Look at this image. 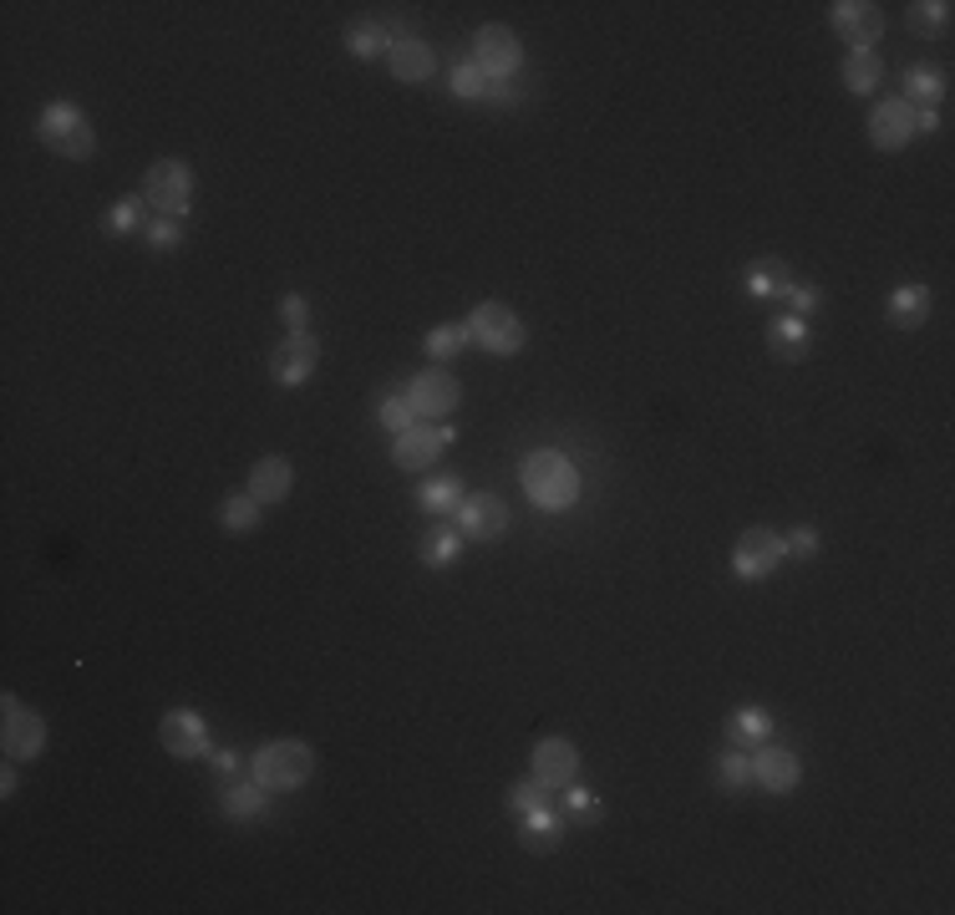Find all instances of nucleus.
Wrapping results in <instances>:
<instances>
[{"instance_id":"nucleus-35","label":"nucleus","mask_w":955,"mask_h":915,"mask_svg":"<svg viewBox=\"0 0 955 915\" xmlns=\"http://www.w3.org/2000/svg\"><path fill=\"white\" fill-rule=\"evenodd\" d=\"M143 199H138V193H128V199H118V204L108 209V219H102V229H108V234H132V229L143 224Z\"/></svg>"},{"instance_id":"nucleus-30","label":"nucleus","mask_w":955,"mask_h":915,"mask_svg":"<svg viewBox=\"0 0 955 915\" xmlns=\"http://www.w3.org/2000/svg\"><path fill=\"white\" fill-rule=\"evenodd\" d=\"M260 499L250 494V489H244V494H229L224 504H219V524H224L229 534H250L254 524H260Z\"/></svg>"},{"instance_id":"nucleus-21","label":"nucleus","mask_w":955,"mask_h":915,"mask_svg":"<svg viewBox=\"0 0 955 915\" xmlns=\"http://www.w3.org/2000/svg\"><path fill=\"white\" fill-rule=\"evenodd\" d=\"M767 346H773L777 362H803L808 356V321L803 315H777L773 325H767Z\"/></svg>"},{"instance_id":"nucleus-19","label":"nucleus","mask_w":955,"mask_h":915,"mask_svg":"<svg viewBox=\"0 0 955 915\" xmlns=\"http://www.w3.org/2000/svg\"><path fill=\"white\" fill-rule=\"evenodd\" d=\"M290 483H295V473H290V458L270 453V458H260V463H254L250 494L260 499V504H285V499H290Z\"/></svg>"},{"instance_id":"nucleus-11","label":"nucleus","mask_w":955,"mask_h":915,"mask_svg":"<svg viewBox=\"0 0 955 915\" xmlns=\"http://www.w3.org/2000/svg\"><path fill=\"white\" fill-rule=\"evenodd\" d=\"M458 398H463V386H458L453 372H442V366L418 372L412 386H406V402L418 408V418H448L458 408Z\"/></svg>"},{"instance_id":"nucleus-23","label":"nucleus","mask_w":955,"mask_h":915,"mask_svg":"<svg viewBox=\"0 0 955 915\" xmlns=\"http://www.w3.org/2000/svg\"><path fill=\"white\" fill-rule=\"evenodd\" d=\"M264 798H270L264 783H224V788H219V808H224L229 820H260Z\"/></svg>"},{"instance_id":"nucleus-1","label":"nucleus","mask_w":955,"mask_h":915,"mask_svg":"<svg viewBox=\"0 0 955 915\" xmlns=\"http://www.w3.org/2000/svg\"><path fill=\"white\" fill-rule=\"evenodd\" d=\"M524 494L534 499L539 509L560 514V509H570L574 499H580V473H574V463L564 453L539 448V453L524 458Z\"/></svg>"},{"instance_id":"nucleus-41","label":"nucleus","mask_w":955,"mask_h":915,"mask_svg":"<svg viewBox=\"0 0 955 915\" xmlns=\"http://www.w3.org/2000/svg\"><path fill=\"white\" fill-rule=\"evenodd\" d=\"M783 550L798 554V560H813V554H818V534H813V530H793L788 540H783Z\"/></svg>"},{"instance_id":"nucleus-14","label":"nucleus","mask_w":955,"mask_h":915,"mask_svg":"<svg viewBox=\"0 0 955 915\" xmlns=\"http://www.w3.org/2000/svg\"><path fill=\"white\" fill-rule=\"evenodd\" d=\"M909 138H915V108H909L905 97H889V102H879L869 112V143L879 153H899Z\"/></svg>"},{"instance_id":"nucleus-29","label":"nucleus","mask_w":955,"mask_h":915,"mask_svg":"<svg viewBox=\"0 0 955 915\" xmlns=\"http://www.w3.org/2000/svg\"><path fill=\"white\" fill-rule=\"evenodd\" d=\"M884 82V61L874 51H848L844 57V87L848 92H874Z\"/></svg>"},{"instance_id":"nucleus-20","label":"nucleus","mask_w":955,"mask_h":915,"mask_svg":"<svg viewBox=\"0 0 955 915\" xmlns=\"http://www.w3.org/2000/svg\"><path fill=\"white\" fill-rule=\"evenodd\" d=\"M386 61H392L396 82H428V77L438 72V57H432V47H428V41H418V37L396 41V47L386 51Z\"/></svg>"},{"instance_id":"nucleus-39","label":"nucleus","mask_w":955,"mask_h":915,"mask_svg":"<svg viewBox=\"0 0 955 915\" xmlns=\"http://www.w3.org/2000/svg\"><path fill=\"white\" fill-rule=\"evenodd\" d=\"M777 295H788V301H793V305H798V311H803V315H808V311H813V305H818V290H813V285H798V280H793V275H788V270H783V280H777Z\"/></svg>"},{"instance_id":"nucleus-42","label":"nucleus","mask_w":955,"mask_h":915,"mask_svg":"<svg viewBox=\"0 0 955 915\" xmlns=\"http://www.w3.org/2000/svg\"><path fill=\"white\" fill-rule=\"evenodd\" d=\"M564 798H570V814H574V820H600V804L585 794V788H564Z\"/></svg>"},{"instance_id":"nucleus-33","label":"nucleus","mask_w":955,"mask_h":915,"mask_svg":"<svg viewBox=\"0 0 955 915\" xmlns=\"http://www.w3.org/2000/svg\"><path fill=\"white\" fill-rule=\"evenodd\" d=\"M376 418H382V428L386 433H406V428H418V408H412V402H406V392L402 398H396V392H386L382 402H376Z\"/></svg>"},{"instance_id":"nucleus-38","label":"nucleus","mask_w":955,"mask_h":915,"mask_svg":"<svg viewBox=\"0 0 955 915\" xmlns=\"http://www.w3.org/2000/svg\"><path fill=\"white\" fill-rule=\"evenodd\" d=\"M453 92L463 97V102H478V97H489V77L478 72L473 61H463V67L453 72Z\"/></svg>"},{"instance_id":"nucleus-15","label":"nucleus","mask_w":955,"mask_h":915,"mask_svg":"<svg viewBox=\"0 0 955 915\" xmlns=\"http://www.w3.org/2000/svg\"><path fill=\"white\" fill-rule=\"evenodd\" d=\"M803 778V763L793 747H777V743H757L753 753V783H763L767 794H793Z\"/></svg>"},{"instance_id":"nucleus-17","label":"nucleus","mask_w":955,"mask_h":915,"mask_svg":"<svg viewBox=\"0 0 955 915\" xmlns=\"http://www.w3.org/2000/svg\"><path fill=\"white\" fill-rule=\"evenodd\" d=\"M574 773H580V753H574L570 737H544L534 747V778L550 783V788H570Z\"/></svg>"},{"instance_id":"nucleus-31","label":"nucleus","mask_w":955,"mask_h":915,"mask_svg":"<svg viewBox=\"0 0 955 915\" xmlns=\"http://www.w3.org/2000/svg\"><path fill=\"white\" fill-rule=\"evenodd\" d=\"M550 804H554V788L550 783H539L534 773L509 783V808H514V814H534V808H550Z\"/></svg>"},{"instance_id":"nucleus-12","label":"nucleus","mask_w":955,"mask_h":915,"mask_svg":"<svg viewBox=\"0 0 955 915\" xmlns=\"http://www.w3.org/2000/svg\"><path fill=\"white\" fill-rule=\"evenodd\" d=\"M458 530L463 540H478V544H493L503 530H509V504L499 494H468L458 504Z\"/></svg>"},{"instance_id":"nucleus-34","label":"nucleus","mask_w":955,"mask_h":915,"mask_svg":"<svg viewBox=\"0 0 955 915\" xmlns=\"http://www.w3.org/2000/svg\"><path fill=\"white\" fill-rule=\"evenodd\" d=\"M468 325H458V321H448V325H432L428 331V351L438 356V362H448V356H458V351L468 346Z\"/></svg>"},{"instance_id":"nucleus-43","label":"nucleus","mask_w":955,"mask_h":915,"mask_svg":"<svg viewBox=\"0 0 955 915\" xmlns=\"http://www.w3.org/2000/svg\"><path fill=\"white\" fill-rule=\"evenodd\" d=\"M280 311H285V325L290 331H305V295H285V305H280Z\"/></svg>"},{"instance_id":"nucleus-6","label":"nucleus","mask_w":955,"mask_h":915,"mask_svg":"<svg viewBox=\"0 0 955 915\" xmlns=\"http://www.w3.org/2000/svg\"><path fill=\"white\" fill-rule=\"evenodd\" d=\"M0 743H6V758H16V763L41 758V747H47V723H41V712H31L21 697H11V692H6Z\"/></svg>"},{"instance_id":"nucleus-26","label":"nucleus","mask_w":955,"mask_h":915,"mask_svg":"<svg viewBox=\"0 0 955 915\" xmlns=\"http://www.w3.org/2000/svg\"><path fill=\"white\" fill-rule=\"evenodd\" d=\"M905 102L909 108H935V102H941L945 97V72L941 67H909L905 72Z\"/></svg>"},{"instance_id":"nucleus-10","label":"nucleus","mask_w":955,"mask_h":915,"mask_svg":"<svg viewBox=\"0 0 955 915\" xmlns=\"http://www.w3.org/2000/svg\"><path fill=\"white\" fill-rule=\"evenodd\" d=\"M783 534H773V530H763V524H757V530H747L737 540V550H732V570H737L742 580H767L773 575L777 565H783Z\"/></svg>"},{"instance_id":"nucleus-36","label":"nucleus","mask_w":955,"mask_h":915,"mask_svg":"<svg viewBox=\"0 0 955 915\" xmlns=\"http://www.w3.org/2000/svg\"><path fill=\"white\" fill-rule=\"evenodd\" d=\"M346 47H351V57L371 61V57H382V51H392V41H386L371 21H361V26H351V31H346Z\"/></svg>"},{"instance_id":"nucleus-18","label":"nucleus","mask_w":955,"mask_h":915,"mask_svg":"<svg viewBox=\"0 0 955 915\" xmlns=\"http://www.w3.org/2000/svg\"><path fill=\"white\" fill-rule=\"evenodd\" d=\"M564 839V820L560 808H534V814H519V844L524 849H534V855H550V849H560Z\"/></svg>"},{"instance_id":"nucleus-28","label":"nucleus","mask_w":955,"mask_h":915,"mask_svg":"<svg viewBox=\"0 0 955 915\" xmlns=\"http://www.w3.org/2000/svg\"><path fill=\"white\" fill-rule=\"evenodd\" d=\"M716 788H727V794H742V788H753V753L747 747H732V753H722L716 758Z\"/></svg>"},{"instance_id":"nucleus-45","label":"nucleus","mask_w":955,"mask_h":915,"mask_svg":"<svg viewBox=\"0 0 955 915\" xmlns=\"http://www.w3.org/2000/svg\"><path fill=\"white\" fill-rule=\"evenodd\" d=\"M0 794H16V758H6V773H0Z\"/></svg>"},{"instance_id":"nucleus-7","label":"nucleus","mask_w":955,"mask_h":915,"mask_svg":"<svg viewBox=\"0 0 955 915\" xmlns=\"http://www.w3.org/2000/svg\"><path fill=\"white\" fill-rule=\"evenodd\" d=\"M519 61H524V47H519V31H509V26H483L473 37V67L489 82H509L519 72Z\"/></svg>"},{"instance_id":"nucleus-8","label":"nucleus","mask_w":955,"mask_h":915,"mask_svg":"<svg viewBox=\"0 0 955 915\" xmlns=\"http://www.w3.org/2000/svg\"><path fill=\"white\" fill-rule=\"evenodd\" d=\"M158 743H163L173 758H183V763L209 758V753H214V743H209V723H203L193 707L168 712L163 723H158Z\"/></svg>"},{"instance_id":"nucleus-40","label":"nucleus","mask_w":955,"mask_h":915,"mask_svg":"<svg viewBox=\"0 0 955 915\" xmlns=\"http://www.w3.org/2000/svg\"><path fill=\"white\" fill-rule=\"evenodd\" d=\"M777 280H783V270H763V265H753V270H747V290H753L757 301H767V295H777Z\"/></svg>"},{"instance_id":"nucleus-24","label":"nucleus","mask_w":955,"mask_h":915,"mask_svg":"<svg viewBox=\"0 0 955 915\" xmlns=\"http://www.w3.org/2000/svg\"><path fill=\"white\" fill-rule=\"evenodd\" d=\"M925 315H931V290L925 285H899L895 295H889V321H895L899 331L925 325Z\"/></svg>"},{"instance_id":"nucleus-9","label":"nucleus","mask_w":955,"mask_h":915,"mask_svg":"<svg viewBox=\"0 0 955 915\" xmlns=\"http://www.w3.org/2000/svg\"><path fill=\"white\" fill-rule=\"evenodd\" d=\"M315 362H321V341L311 331H290L275 346V356H270V376L280 386H305L315 376Z\"/></svg>"},{"instance_id":"nucleus-3","label":"nucleus","mask_w":955,"mask_h":915,"mask_svg":"<svg viewBox=\"0 0 955 915\" xmlns=\"http://www.w3.org/2000/svg\"><path fill=\"white\" fill-rule=\"evenodd\" d=\"M37 133H41V143H47L51 153H57V158H72V163L92 158V148H97L92 122H87V112L72 108V102H51V108L41 112Z\"/></svg>"},{"instance_id":"nucleus-37","label":"nucleus","mask_w":955,"mask_h":915,"mask_svg":"<svg viewBox=\"0 0 955 915\" xmlns=\"http://www.w3.org/2000/svg\"><path fill=\"white\" fill-rule=\"evenodd\" d=\"M143 234H148V244L153 250H179V240H183V219H148L143 224Z\"/></svg>"},{"instance_id":"nucleus-2","label":"nucleus","mask_w":955,"mask_h":915,"mask_svg":"<svg viewBox=\"0 0 955 915\" xmlns=\"http://www.w3.org/2000/svg\"><path fill=\"white\" fill-rule=\"evenodd\" d=\"M250 773L270 794H290V788H300L315 773V753L300 737H275V743H264L250 758Z\"/></svg>"},{"instance_id":"nucleus-44","label":"nucleus","mask_w":955,"mask_h":915,"mask_svg":"<svg viewBox=\"0 0 955 915\" xmlns=\"http://www.w3.org/2000/svg\"><path fill=\"white\" fill-rule=\"evenodd\" d=\"M209 758H214V768L224 773V778H239V753H224V747H219V753H209Z\"/></svg>"},{"instance_id":"nucleus-32","label":"nucleus","mask_w":955,"mask_h":915,"mask_svg":"<svg viewBox=\"0 0 955 915\" xmlns=\"http://www.w3.org/2000/svg\"><path fill=\"white\" fill-rule=\"evenodd\" d=\"M945 21H951V6H945V0H915V6H909V31H915V37H941Z\"/></svg>"},{"instance_id":"nucleus-5","label":"nucleus","mask_w":955,"mask_h":915,"mask_svg":"<svg viewBox=\"0 0 955 915\" xmlns=\"http://www.w3.org/2000/svg\"><path fill=\"white\" fill-rule=\"evenodd\" d=\"M463 325H468V336H473L483 351H493V356H514V351H524V321H519L503 301H483Z\"/></svg>"},{"instance_id":"nucleus-27","label":"nucleus","mask_w":955,"mask_h":915,"mask_svg":"<svg viewBox=\"0 0 955 915\" xmlns=\"http://www.w3.org/2000/svg\"><path fill=\"white\" fill-rule=\"evenodd\" d=\"M463 479H458V473H442V479H432V483H422V494H418V504L428 509L432 519H442L448 514V509H458L463 504Z\"/></svg>"},{"instance_id":"nucleus-22","label":"nucleus","mask_w":955,"mask_h":915,"mask_svg":"<svg viewBox=\"0 0 955 915\" xmlns=\"http://www.w3.org/2000/svg\"><path fill=\"white\" fill-rule=\"evenodd\" d=\"M463 530H458V524H432L428 534H422V565L428 570H448L458 560V554H463Z\"/></svg>"},{"instance_id":"nucleus-25","label":"nucleus","mask_w":955,"mask_h":915,"mask_svg":"<svg viewBox=\"0 0 955 915\" xmlns=\"http://www.w3.org/2000/svg\"><path fill=\"white\" fill-rule=\"evenodd\" d=\"M773 737V717H767L763 707H742V712H732V723H727V743H737V747H757V743H767Z\"/></svg>"},{"instance_id":"nucleus-16","label":"nucleus","mask_w":955,"mask_h":915,"mask_svg":"<svg viewBox=\"0 0 955 915\" xmlns=\"http://www.w3.org/2000/svg\"><path fill=\"white\" fill-rule=\"evenodd\" d=\"M453 443V428H406V433H396L392 438V458H396V469H406V473H418V469H428V463H438V453L442 448Z\"/></svg>"},{"instance_id":"nucleus-4","label":"nucleus","mask_w":955,"mask_h":915,"mask_svg":"<svg viewBox=\"0 0 955 915\" xmlns=\"http://www.w3.org/2000/svg\"><path fill=\"white\" fill-rule=\"evenodd\" d=\"M143 204L153 209L158 219H183V214H189V204H193V173H189V163H179V158H158L153 169H148Z\"/></svg>"},{"instance_id":"nucleus-13","label":"nucleus","mask_w":955,"mask_h":915,"mask_svg":"<svg viewBox=\"0 0 955 915\" xmlns=\"http://www.w3.org/2000/svg\"><path fill=\"white\" fill-rule=\"evenodd\" d=\"M828 21H834V31L854 51H874V41L884 37V11L879 6H869V0H838Z\"/></svg>"}]
</instances>
